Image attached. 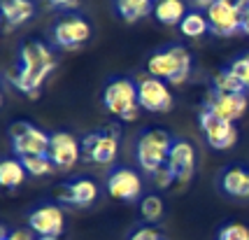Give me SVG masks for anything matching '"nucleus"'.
I'll use <instances>...</instances> for the list:
<instances>
[{
  "label": "nucleus",
  "instance_id": "nucleus-23",
  "mask_svg": "<svg viewBox=\"0 0 249 240\" xmlns=\"http://www.w3.org/2000/svg\"><path fill=\"white\" fill-rule=\"evenodd\" d=\"M179 31L184 37H203L210 31V21H207V14H200L198 10L186 12V17L179 23Z\"/></svg>",
  "mask_w": 249,
  "mask_h": 240
},
{
  "label": "nucleus",
  "instance_id": "nucleus-17",
  "mask_svg": "<svg viewBox=\"0 0 249 240\" xmlns=\"http://www.w3.org/2000/svg\"><path fill=\"white\" fill-rule=\"evenodd\" d=\"M224 194L233 198H249V170L242 166H231L221 175Z\"/></svg>",
  "mask_w": 249,
  "mask_h": 240
},
{
  "label": "nucleus",
  "instance_id": "nucleus-16",
  "mask_svg": "<svg viewBox=\"0 0 249 240\" xmlns=\"http://www.w3.org/2000/svg\"><path fill=\"white\" fill-rule=\"evenodd\" d=\"M58 198L65 201V203H70V205H91L93 201L98 198V186L96 182H91V180H75V182H70V185H61L58 186Z\"/></svg>",
  "mask_w": 249,
  "mask_h": 240
},
{
  "label": "nucleus",
  "instance_id": "nucleus-27",
  "mask_svg": "<svg viewBox=\"0 0 249 240\" xmlns=\"http://www.w3.org/2000/svg\"><path fill=\"white\" fill-rule=\"evenodd\" d=\"M219 238L226 240H249V229L245 224H226L219 231Z\"/></svg>",
  "mask_w": 249,
  "mask_h": 240
},
{
  "label": "nucleus",
  "instance_id": "nucleus-24",
  "mask_svg": "<svg viewBox=\"0 0 249 240\" xmlns=\"http://www.w3.org/2000/svg\"><path fill=\"white\" fill-rule=\"evenodd\" d=\"M26 173L33 175V177H44V175L54 173V161L49 159V154H35V156H23L21 159Z\"/></svg>",
  "mask_w": 249,
  "mask_h": 240
},
{
  "label": "nucleus",
  "instance_id": "nucleus-13",
  "mask_svg": "<svg viewBox=\"0 0 249 240\" xmlns=\"http://www.w3.org/2000/svg\"><path fill=\"white\" fill-rule=\"evenodd\" d=\"M168 168L173 170L177 185H186L191 182L196 173V149L191 142L186 140H175L170 156H168Z\"/></svg>",
  "mask_w": 249,
  "mask_h": 240
},
{
  "label": "nucleus",
  "instance_id": "nucleus-29",
  "mask_svg": "<svg viewBox=\"0 0 249 240\" xmlns=\"http://www.w3.org/2000/svg\"><path fill=\"white\" fill-rule=\"evenodd\" d=\"M130 240H163V233L156 226H152V224H147V226H142V229H138L133 236H130Z\"/></svg>",
  "mask_w": 249,
  "mask_h": 240
},
{
  "label": "nucleus",
  "instance_id": "nucleus-25",
  "mask_svg": "<svg viewBox=\"0 0 249 240\" xmlns=\"http://www.w3.org/2000/svg\"><path fill=\"white\" fill-rule=\"evenodd\" d=\"M163 198L161 196H156V194H149V196H144L142 198V203H140V215L142 219L147 222V224H156L159 219L163 217Z\"/></svg>",
  "mask_w": 249,
  "mask_h": 240
},
{
  "label": "nucleus",
  "instance_id": "nucleus-1",
  "mask_svg": "<svg viewBox=\"0 0 249 240\" xmlns=\"http://www.w3.org/2000/svg\"><path fill=\"white\" fill-rule=\"evenodd\" d=\"M19 58H21V70L14 79V87L26 96L37 93L44 79L56 70V58L52 49L40 40H26L19 52Z\"/></svg>",
  "mask_w": 249,
  "mask_h": 240
},
{
  "label": "nucleus",
  "instance_id": "nucleus-20",
  "mask_svg": "<svg viewBox=\"0 0 249 240\" xmlns=\"http://www.w3.org/2000/svg\"><path fill=\"white\" fill-rule=\"evenodd\" d=\"M154 17H156V21L159 23H165V26H179L182 19L186 17L184 0H156Z\"/></svg>",
  "mask_w": 249,
  "mask_h": 240
},
{
  "label": "nucleus",
  "instance_id": "nucleus-18",
  "mask_svg": "<svg viewBox=\"0 0 249 240\" xmlns=\"http://www.w3.org/2000/svg\"><path fill=\"white\" fill-rule=\"evenodd\" d=\"M0 10L5 14L7 31L21 26L35 14V2L33 0H0Z\"/></svg>",
  "mask_w": 249,
  "mask_h": 240
},
{
  "label": "nucleus",
  "instance_id": "nucleus-7",
  "mask_svg": "<svg viewBox=\"0 0 249 240\" xmlns=\"http://www.w3.org/2000/svg\"><path fill=\"white\" fill-rule=\"evenodd\" d=\"M138 100L140 108L147 112H170L173 110V93L168 84L159 77L144 75L138 77Z\"/></svg>",
  "mask_w": 249,
  "mask_h": 240
},
{
  "label": "nucleus",
  "instance_id": "nucleus-30",
  "mask_svg": "<svg viewBox=\"0 0 249 240\" xmlns=\"http://www.w3.org/2000/svg\"><path fill=\"white\" fill-rule=\"evenodd\" d=\"M0 240H33V231L31 229H17L12 231V233H2V238Z\"/></svg>",
  "mask_w": 249,
  "mask_h": 240
},
{
  "label": "nucleus",
  "instance_id": "nucleus-22",
  "mask_svg": "<svg viewBox=\"0 0 249 240\" xmlns=\"http://www.w3.org/2000/svg\"><path fill=\"white\" fill-rule=\"evenodd\" d=\"M212 91L214 93H245L247 89H245V84L240 82V77L231 68H224L212 79Z\"/></svg>",
  "mask_w": 249,
  "mask_h": 240
},
{
  "label": "nucleus",
  "instance_id": "nucleus-8",
  "mask_svg": "<svg viewBox=\"0 0 249 240\" xmlns=\"http://www.w3.org/2000/svg\"><path fill=\"white\" fill-rule=\"evenodd\" d=\"M200 129L205 133L207 145H210L212 149H219V152L233 147L235 140H238V129H235V124L221 119L217 114H212L210 110H203V112H200Z\"/></svg>",
  "mask_w": 249,
  "mask_h": 240
},
{
  "label": "nucleus",
  "instance_id": "nucleus-26",
  "mask_svg": "<svg viewBox=\"0 0 249 240\" xmlns=\"http://www.w3.org/2000/svg\"><path fill=\"white\" fill-rule=\"evenodd\" d=\"M228 68H231V70L240 77V82H242V84H245V89L249 91V54L238 56V58H235V61H233Z\"/></svg>",
  "mask_w": 249,
  "mask_h": 240
},
{
  "label": "nucleus",
  "instance_id": "nucleus-28",
  "mask_svg": "<svg viewBox=\"0 0 249 240\" xmlns=\"http://www.w3.org/2000/svg\"><path fill=\"white\" fill-rule=\"evenodd\" d=\"M152 180H154V185L159 186V189H168L173 182H177V180H175V175H173V170L168 168V164L163 166V168H159V170L152 175Z\"/></svg>",
  "mask_w": 249,
  "mask_h": 240
},
{
  "label": "nucleus",
  "instance_id": "nucleus-32",
  "mask_svg": "<svg viewBox=\"0 0 249 240\" xmlns=\"http://www.w3.org/2000/svg\"><path fill=\"white\" fill-rule=\"evenodd\" d=\"M191 2H194L196 7H203V10H207V7H212L217 0H191Z\"/></svg>",
  "mask_w": 249,
  "mask_h": 240
},
{
  "label": "nucleus",
  "instance_id": "nucleus-21",
  "mask_svg": "<svg viewBox=\"0 0 249 240\" xmlns=\"http://www.w3.org/2000/svg\"><path fill=\"white\" fill-rule=\"evenodd\" d=\"M26 168H23L21 159H5L0 164V185L14 189V186H21L26 180Z\"/></svg>",
  "mask_w": 249,
  "mask_h": 240
},
{
  "label": "nucleus",
  "instance_id": "nucleus-10",
  "mask_svg": "<svg viewBox=\"0 0 249 240\" xmlns=\"http://www.w3.org/2000/svg\"><path fill=\"white\" fill-rule=\"evenodd\" d=\"M107 191L112 198L117 201H124V203H133L138 201L142 194V180L140 175L135 173L133 168H126V166H119L114 168L107 177Z\"/></svg>",
  "mask_w": 249,
  "mask_h": 240
},
{
  "label": "nucleus",
  "instance_id": "nucleus-6",
  "mask_svg": "<svg viewBox=\"0 0 249 240\" xmlns=\"http://www.w3.org/2000/svg\"><path fill=\"white\" fill-rule=\"evenodd\" d=\"M10 138H12V149H14V154H17L19 159H23V156H35V154H49L52 135L40 131L37 126H33L28 121L12 124Z\"/></svg>",
  "mask_w": 249,
  "mask_h": 240
},
{
  "label": "nucleus",
  "instance_id": "nucleus-3",
  "mask_svg": "<svg viewBox=\"0 0 249 240\" xmlns=\"http://www.w3.org/2000/svg\"><path fill=\"white\" fill-rule=\"evenodd\" d=\"M103 105L109 114L119 119L135 121L142 110L140 100H138V82L128 77H114L103 91Z\"/></svg>",
  "mask_w": 249,
  "mask_h": 240
},
{
  "label": "nucleus",
  "instance_id": "nucleus-14",
  "mask_svg": "<svg viewBox=\"0 0 249 240\" xmlns=\"http://www.w3.org/2000/svg\"><path fill=\"white\" fill-rule=\"evenodd\" d=\"M82 145L72 133L56 131L52 133V145H49V159L54 161L56 168H72L79 161Z\"/></svg>",
  "mask_w": 249,
  "mask_h": 240
},
{
  "label": "nucleus",
  "instance_id": "nucleus-19",
  "mask_svg": "<svg viewBox=\"0 0 249 240\" xmlns=\"http://www.w3.org/2000/svg\"><path fill=\"white\" fill-rule=\"evenodd\" d=\"M154 7H156V0H114L117 14L128 23H135L154 14Z\"/></svg>",
  "mask_w": 249,
  "mask_h": 240
},
{
  "label": "nucleus",
  "instance_id": "nucleus-34",
  "mask_svg": "<svg viewBox=\"0 0 249 240\" xmlns=\"http://www.w3.org/2000/svg\"><path fill=\"white\" fill-rule=\"evenodd\" d=\"M219 240H226V238H219Z\"/></svg>",
  "mask_w": 249,
  "mask_h": 240
},
{
  "label": "nucleus",
  "instance_id": "nucleus-31",
  "mask_svg": "<svg viewBox=\"0 0 249 240\" xmlns=\"http://www.w3.org/2000/svg\"><path fill=\"white\" fill-rule=\"evenodd\" d=\"M77 0H49V5H54V7H72Z\"/></svg>",
  "mask_w": 249,
  "mask_h": 240
},
{
  "label": "nucleus",
  "instance_id": "nucleus-15",
  "mask_svg": "<svg viewBox=\"0 0 249 240\" xmlns=\"http://www.w3.org/2000/svg\"><path fill=\"white\" fill-rule=\"evenodd\" d=\"M249 100L245 93H210V98L205 103V110H210L212 114H217L226 121H235L242 119V114L247 112Z\"/></svg>",
  "mask_w": 249,
  "mask_h": 240
},
{
  "label": "nucleus",
  "instance_id": "nucleus-2",
  "mask_svg": "<svg viewBox=\"0 0 249 240\" xmlns=\"http://www.w3.org/2000/svg\"><path fill=\"white\" fill-rule=\"evenodd\" d=\"M147 73L163 82L168 79V84H182L191 75V54L186 52V47H179V44L161 49L149 56Z\"/></svg>",
  "mask_w": 249,
  "mask_h": 240
},
{
  "label": "nucleus",
  "instance_id": "nucleus-5",
  "mask_svg": "<svg viewBox=\"0 0 249 240\" xmlns=\"http://www.w3.org/2000/svg\"><path fill=\"white\" fill-rule=\"evenodd\" d=\"M249 10V0H217L212 7H207L210 33L219 37H228L242 31V19Z\"/></svg>",
  "mask_w": 249,
  "mask_h": 240
},
{
  "label": "nucleus",
  "instance_id": "nucleus-33",
  "mask_svg": "<svg viewBox=\"0 0 249 240\" xmlns=\"http://www.w3.org/2000/svg\"><path fill=\"white\" fill-rule=\"evenodd\" d=\"M37 240H61V236H37Z\"/></svg>",
  "mask_w": 249,
  "mask_h": 240
},
{
  "label": "nucleus",
  "instance_id": "nucleus-12",
  "mask_svg": "<svg viewBox=\"0 0 249 240\" xmlns=\"http://www.w3.org/2000/svg\"><path fill=\"white\" fill-rule=\"evenodd\" d=\"M82 152L87 154V161L98 166H107L119 154V138L112 133H89L82 142Z\"/></svg>",
  "mask_w": 249,
  "mask_h": 240
},
{
  "label": "nucleus",
  "instance_id": "nucleus-9",
  "mask_svg": "<svg viewBox=\"0 0 249 240\" xmlns=\"http://www.w3.org/2000/svg\"><path fill=\"white\" fill-rule=\"evenodd\" d=\"M52 37L61 49H77L91 37V26L84 17H65L54 26Z\"/></svg>",
  "mask_w": 249,
  "mask_h": 240
},
{
  "label": "nucleus",
  "instance_id": "nucleus-11",
  "mask_svg": "<svg viewBox=\"0 0 249 240\" xmlns=\"http://www.w3.org/2000/svg\"><path fill=\"white\" fill-rule=\"evenodd\" d=\"M28 229L37 236H63L65 215L56 203H44L28 215Z\"/></svg>",
  "mask_w": 249,
  "mask_h": 240
},
{
  "label": "nucleus",
  "instance_id": "nucleus-35",
  "mask_svg": "<svg viewBox=\"0 0 249 240\" xmlns=\"http://www.w3.org/2000/svg\"><path fill=\"white\" fill-rule=\"evenodd\" d=\"M247 12H249V10H247Z\"/></svg>",
  "mask_w": 249,
  "mask_h": 240
},
{
  "label": "nucleus",
  "instance_id": "nucleus-4",
  "mask_svg": "<svg viewBox=\"0 0 249 240\" xmlns=\"http://www.w3.org/2000/svg\"><path fill=\"white\" fill-rule=\"evenodd\" d=\"M173 135L163 129H147L140 133L135 154H138V164L144 173L154 175L159 168L168 164V156L173 149Z\"/></svg>",
  "mask_w": 249,
  "mask_h": 240
}]
</instances>
